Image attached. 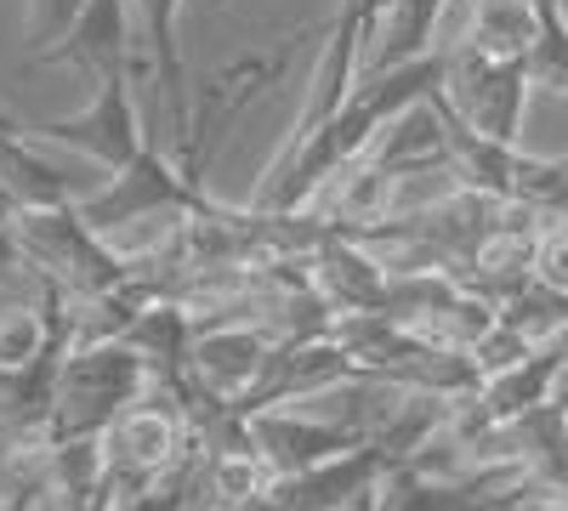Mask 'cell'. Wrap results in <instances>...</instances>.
I'll use <instances>...</instances> for the list:
<instances>
[{
  "label": "cell",
  "mask_w": 568,
  "mask_h": 511,
  "mask_svg": "<svg viewBox=\"0 0 568 511\" xmlns=\"http://www.w3.org/2000/svg\"><path fill=\"white\" fill-rule=\"evenodd\" d=\"M557 398L568 403V336H562V387H557Z\"/></svg>",
  "instance_id": "4fadbf2b"
},
{
  "label": "cell",
  "mask_w": 568,
  "mask_h": 511,
  "mask_svg": "<svg viewBox=\"0 0 568 511\" xmlns=\"http://www.w3.org/2000/svg\"><path fill=\"white\" fill-rule=\"evenodd\" d=\"M256 421V443H262V467L273 478H291V472H307L329 454H347L353 443H364V432L353 421H307V415H291V409H262L251 415Z\"/></svg>",
  "instance_id": "52a82bcc"
},
{
  "label": "cell",
  "mask_w": 568,
  "mask_h": 511,
  "mask_svg": "<svg viewBox=\"0 0 568 511\" xmlns=\"http://www.w3.org/2000/svg\"><path fill=\"white\" fill-rule=\"evenodd\" d=\"M540 34V0H484L471 23V52L484 58H529Z\"/></svg>",
  "instance_id": "30bf717a"
},
{
  "label": "cell",
  "mask_w": 568,
  "mask_h": 511,
  "mask_svg": "<svg viewBox=\"0 0 568 511\" xmlns=\"http://www.w3.org/2000/svg\"><path fill=\"white\" fill-rule=\"evenodd\" d=\"M18 245H23V267L52 278L74 307L136 285V262H125L109 245V234H98L80 216V200L63 211H18Z\"/></svg>",
  "instance_id": "6da1fadb"
},
{
  "label": "cell",
  "mask_w": 568,
  "mask_h": 511,
  "mask_svg": "<svg viewBox=\"0 0 568 511\" xmlns=\"http://www.w3.org/2000/svg\"><path fill=\"white\" fill-rule=\"evenodd\" d=\"M154 387L142 352L120 341H85L63 358L58 376V409H52V438H103L120 415Z\"/></svg>",
  "instance_id": "7a4b0ae2"
},
{
  "label": "cell",
  "mask_w": 568,
  "mask_h": 511,
  "mask_svg": "<svg viewBox=\"0 0 568 511\" xmlns=\"http://www.w3.org/2000/svg\"><path fill=\"white\" fill-rule=\"evenodd\" d=\"M455 91H460V120L471 131L495 136V143H517L524 131V103H529V58H484L466 45V58L449 63Z\"/></svg>",
  "instance_id": "277c9868"
},
{
  "label": "cell",
  "mask_w": 568,
  "mask_h": 511,
  "mask_svg": "<svg viewBox=\"0 0 568 511\" xmlns=\"http://www.w3.org/2000/svg\"><path fill=\"white\" fill-rule=\"evenodd\" d=\"M529 80L568 98V12H562V0H540V34L529 45Z\"/></svg>",
  "instance_id": "7c38bea8"
},
{
  "label": "cell",
  "mask_w": 568,
  "mask_h": 511,
  "mask_svg": "<svg viewBox=\"0 0 568 511\" xmlns=\"http://www.w3.org/2000/svg\"><path fill=\"white\" fill-rule=\"evenodd\" d=\"M307 278H313V290L342 313H382L387 307V285H393V273L375 262L347 227L336 222L324 234V245L307 256Z\"/></svg>",
  "instance_id": "8992f818"
},
{
  "label": "cell",
  "mask_w": 568,
  "mask_h": 511,
  "mask_svg": "<svg viewBox=\"0 0 568 511\" xmlns=\"http://www.w3.org/2000/svg\"><path fill=\"white\" fill-rule=\"evenodd\" d=\"M200 211H216V200L200 188V176L171 165L154 143H142L120 171H109V188L80 200V216L98 234H120V227L149 222V216H200Z\"/></svg>",
  "instance_id": "3957f363"
},
{
  "label": "cell",
  "mask_w": 568,
  "mask_h": 511,
  "mask_svg": "<svg viewBox=\"0 0 568 511\" xmlns=\"http://www.w3.org/2000/svg\"><path fill=\"white\" fill-rule=\"evenodd\" d=\"M58 58H85L103 74L120 69V0H85V12L74 18V40Z\"/></svg>",
  "instance_id": "8fae6325"
},
{
  "label": "cell",
  "mask_w": 568,
  "mask_h": 511,
  "mask_svg": "<svg viewBox=\"0 0 568 511\" xmlns=\"http://www.w3.org/2000/svg\"><path fill=\"white\" fill-rule=\"evenodd\" d=\"M495 318L506 324V330L524 336L529 347H551V341L568 336V296L551 290L546 278H529V285H517V290L495 307Z\"/></svg>",
  "instance_id": "9c48e42d"
},
{
  "label": "cell",
  "mask_w": 568,
  "mask_h": 511,
  "mask_svg": "<svg viewBox=\"0 0 568 511\" xmlns=\"http://www.w3.org/2000/svg\"><path fill=\"white\" fill-rule=\"evenodd\" d=\"M45 136L52 143H74V149H85V154H98L109 171H120L149 136L136 131V120H131V103H125V74L114 69V74H103V91H98V109L91 114H80V120H58V125H45Z\"/></svg>",
  "instance_id": "ba28073f"
},
{
  "label": "cell",
  "mask_w": 568,
  "mask_h": 511,
  "mask_svg": "<svg viewBox=\"0 0 568 511\" xmlns=\"http://www.w3.org/2000/svg\"><path fill=\"white\" fill-rule=\"evenodd\" d=\"M278 336L262 330V324L251 318H222V324H200L194 336V358H187V369H194V381L211 387L216 398L240 403L262 376H267V358H273Z\"/></svg>",
  "instance_id": "5b68a950"
}]
</instances>
